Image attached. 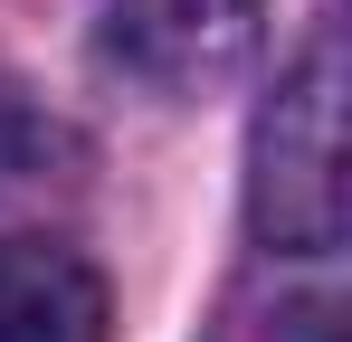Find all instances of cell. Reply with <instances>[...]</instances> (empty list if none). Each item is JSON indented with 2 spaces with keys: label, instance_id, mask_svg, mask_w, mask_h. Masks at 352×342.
<instances>
[{
  "label": "cell",
  "instance_id": "obj_1",
  "mask_svg": "<svg viewBox=\"0 0 352 342\" xmlns=\"http://www.w3.org/2000/svg\"><path fill=\"white\" fill-rule=\"evenodd\" d=\"M248 219L286 257H333L343 247L352 181H343V38L333 29L276 76V95L257 114V143H248Z\"/></svg>",
  "mask_w": 352,
  "mask_h": 342
},
{
  "label": "cell",
  "instance_id": "obj_2",
  "mask_svg": "<svg viewBox=\"0 0 352 342\" xmlns=\"http://www.w3.org/2000/svg\"><path fill=\"white\" fill-rule=\"evenodd\" d=\"M257 29H267V0H105L96 48L124 86L190 105V95H219L257 57Z\"/></svg>",
  "mask_w": 352,
  "mask_h": 342
},
{
  "label": "cell",
  "instance_id": "obj_3",
  "mask_svg": "<svg viewBox=\"0 0 352 342\" xmlns=\"http://www.w3.org/2000/svg\"><path fill=\"white\" fill-rule=\"evenodd\" d=\"M105 276L76 247L0 238V342H105Z\"/></svg>",
  "mask_w": 352,
  "mask_h": 342
},
{
  "label": "cell",
  "instance_id": "obj_4",
  "mask_svg": "<svg viewBox=\"0 0 352 342\" xmlns=\"http://www.w3.org/2000/svg\"><path fill=\"white\" fill-rule=\"evenodd\" d=\"M48 152H58V124L29 105L19 86H0V181H29Z\"/></svg>",
  "mask_w": 352,
  "mask_h": 342
},
{
  "label": "cell",
  "instance_id": "obj_5",
  "mask_svg": "<svg viewBox=\"0 0 352 342\" xmlns=\"http://www.w3.org/2000/svg\"><path fill=\"white\" fill-rule=\"evenodd\" d=\"M276 342H333V304H295L276 323Z\"/></svg>",
  "mask_w": 352,
  "mask_h": 342
}]
</instances>
